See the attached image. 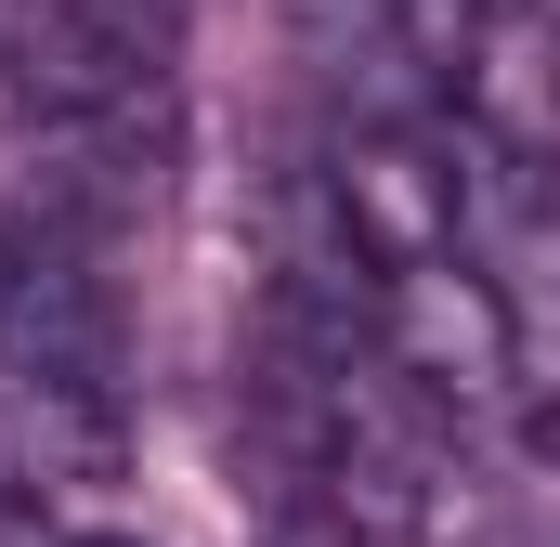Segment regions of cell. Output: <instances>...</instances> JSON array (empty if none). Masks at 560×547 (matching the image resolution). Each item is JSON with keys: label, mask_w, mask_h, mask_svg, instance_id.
<instances>
[{"label": "cell", "mask_w": 560, "mask_h": 547, "mask_svg": "<svg viewBox=\"0 0 560 547\" xmlns=\"http://www.w3.org/2000/svg\"><path fill=\"white\" fill-rule=\"evenodd\" d=\"M0 405L26 443V469H92L118 456V405H131V326H118V287L92 261L79 209H26L0 235Z\"/></svg>", "instance_id": "obj_1"}, {"label": "cell", "mask_w": 560, "mask_h": 547, "mask_svg": "<svg viewBox=\"0 0 560 547\" xmlns=\"http://www.w3.org/2000/svg\"><path fill=\"white\" fill-rule=\"evenodd\" d=\"M326 209H339L352 261L378 274V287L469 261V170H456L430 131H352L339 156H326Z\"/></svg>", "instance_id": "obj_2"}, {"label": "cell", "mask_w": 560, "mask_h": 547, "mask_svg": "<svg viewBox=\"0 0 560 547\" xmlns=\"http://www.w3.org/2000/svg\"><path fill=\"white\" fill-rule=\"evenodd\" d=\"M378 365L418 405H495L522 379V313H509L495 274H469V261L405 274V287H378Z\"/></svg>", "instance_id": "obj_3"}, {"label": "cell", "mask_w": 560, "mask_h": 547, "mask_svg": "<svg viewBox=\"0 0 560 547\" xmlns=\"http://www.w3.org/2000/svg\"><path fill=\"white\" fill-rule=\"evenodd\" d=\"M39 496H52V482H39L26 456H0V547H66L52 522H39Z\"/></svg>", "instance_id": "obj_4"}, {"label": "cell", "mask_w": 560, "mask_h": 547, "mask_svg": "<svg viewBox=\"0 0 560 547\" xmlns=\"http://www.w3.org/2000/svg\"><path fill=\"white\" fill-rule=\"evenodd\" d=\"M261 547H365V535H352L339 509H275V522H261Z\"/></svg>", "instance_id": "obj_5"}, {"label": "cell", "mask_w": 560, "mask_h": 547, "mask_svg": "<svg viewBox=\"0 0 560 547\" xmlns=\"http://www.w3.org/2000/svg\"><path fill=\"white\" fill-rule=\"evenodd\" d=\"M118 39H143V53H170V26H183V0H92Z\"/></svg>", "instance_id": "obj_6"}, {"label": "cell", "mask_w": 560, "mask_h": 547, "mask_svg": "<svg viewBox=\"0 0 560 547\" xmlns=\"http://www.w3.org/2000/svg\"><path fill=\"white\" fill-rule=\"evenodd\" d=\"M66 547H143V535H66Z\"/></svg>", "instance_id": "obj_7"}, {"label": "cell", "mask_w": 560, "mask_h": 547, "mask_svg": "<svg viewBox=\"0 0 560 547\" xmlns=\"http://www.w3.org/2000/svg\"><path fill=\"white\" fill-rule=\"evenodd\" d=\"M548 66H560V0H548Z\"/></svg>", "instance_id": "obj_8"}]
</instances>
